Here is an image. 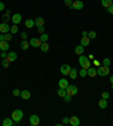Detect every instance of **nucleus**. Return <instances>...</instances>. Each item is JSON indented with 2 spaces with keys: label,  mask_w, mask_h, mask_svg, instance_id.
<instances>
[{
  "label": "nucleus",
  "mask_w": 113,
  "mask_h": 126,
  "mask_svg": "<svg viewBox=\"0 0 113 126\" xmlns=\"http://www.w3.org/2000/svg\"><path fill=\"white\" fill-rule=\"evenodd\" d=\"M79 64H80V66L83 67V68H85V69H88L90 67V60L88 59V57L84 56V55H80L79 56Z\"/></svg>",
  "instance_id": "f257e3e1"
},
{
  "label": "nucleus",
  "mask_w": 113,
  "mask_h": 126,
  "mask_svg": "<svg viewBox=\"0 0 113 126\" xmlns=\"http://www.w3.org/2000/svg\"><path fill=\"white\" fill-rule=\"evenodd\" d=\"M23 116H24V114H23L22 110L16 109V110H14L13 114H11V119H13L15 123H19L20 120H22Z\"/></svg>",
  "instance_id": "f03ea898"
},
{
  "label": "nucleus",
  "mask_w": 113,
  "mask_h": 126,
  "mask_svg": "<svg viewBox=\"0 0 113 126\" xmlns=\"http://www.w3.org/2000/svg\"><path fill=\"white\" fill-rule=\"evenodd\" d=\"M109 73H110V67L104 66V65L100 66L97 69V75H100V76H106Z\"/></svg>",
  "instance_id": "7ed1b4c3"
},
{
  "label": "nucleus",
  "mask_w": 113,
  "mask_h": 126,
  "mask_svg": "<svg viewBox=\"0 0 113 126\" xmlns=\"http://www.w3.org/2000/svg\"><path fill=\"white\" fill-rule=\"evenodd\" d=\"M84 8V2L80 1V0H74L70 6V9H77V10H80Z\"/></svg>",
  "instance_id": "20e7f679"
},
{
  "label": "nucleus",
  "mask_w": 113,
  "mask_h": 126,
  "mask_svg": "<svg viewBox=\"0 0 113 126\" xmlns=\"http://www.w3.org/2000/svg\"><path fill=\"white\" fill-rule=\"evenodd\" d=\"M66 91H67V94H69V96H71V97L78 93L77 86H75V85H68L67 89H66Z\"/></svg>",
  "instance_id": "39448f33"
},
{
  "label": "nucleus",
  "mask_w": 113,
  "mask_h": 126,
  "mask_svg": "<svg viewBox=\"0 0 113 126\" xmlns=\"http://www.w3.org/2000/svg\"><path fill=\"white\" fill-rule=\"evenodd\" d=\"M60 70H61L62 75H69L71 72V67L68 65V64H63L61 67H60Z\"/></svg>",
  "instance_id": "423d86ee"
},
{
  "label": "nucleus",
  "mask_w": 113,
  "mask_h": 126,
  "mask_svg": "<svg viewBox=\"0 0 113 126\" xmlns=\"http://www.w3.org/2000/svg\"><path fill=\"white\" fill-rule=\"evenodd\" d=\"M29 44H31L32 47H34V48H37V47H41L42 41L40 40V38L39 39H37V38H32L31 41H29Z\"/></svg>",
  "instance_id": "0eeeda50"
},
{
  "label": "nucleus",
  "mask_w": 113,
  "mask_h": 126,
  "mask_svg": "<svg viewBox=\"0 0 113 126\" xmlns=\"http://www.w3.org/2000/svg\"><path fill=\"white\" fill-rule=\"evenodd\" d=\"M29 123L32 126H37L40 124V118L37 115H32L29 117Z\"/></svg>",
  "instance_id": "6e6552de"
},
{
  "label": "nucleus",
  "mask_w": 113,
  "mask_h": 126,
  "mask_svg": "<svg viewBox=\"0 0 113 126\" xmlns=\"http://www.w3.org/2000/svg\"><path fill=\"white\" fill-rule=\"evenodd\" d=\"M0 32L1 33H8V32H10V26L8 25V23H5V22H2V23L0 24Z\"/></svg>",
  "instance_id": "1a4fd4ad"
},
{
  "label": "nucleus",
  "mask_w": 113,
  "mask_h": 126,
  "mask_svg": "<svg viewBox=\"0 0 113 126\" xmlns=\"http://www.w3.org/2000/svg\"><path fill=\"white\" fill-rule=\"evenodd\" d=\"M11 22H13L14 24H19L20 22H22V15L20 14H18V13H16V14H14L13 16H11Z\"/></svg>",
  "instance_id": "9d476101"
},
{
  "label": "nucleus",
  "mask_w": 113,
  "mask_h": 126,
  "mask_svg": "<svg viewBox=\"0 0 113 126\" xmlns=\"http://www.w3.org/2000/svg\"><path fill=\"white\" fill-rule=\"evenodd\" d=\"M69 124H70L71 126H78L80 124V120H79V118H78L77 116H71L70 118H69Z\"/></svg>",
  "instance_id": "9b49d317"
},
{
  "label": "nucleus",
  "mask_w": 113,
  "mask_h": 126,
  "mask_svg": "<svg viewBox=\"0 0 113 126\" xmlns=\"http://www.w3.org/2000/svg\"><path fill=\"white\" fill-rule=\"evenodd\" d=\"M6 59L8 60V63H13V61H15V60L17 59V53L15 52V51H11V52H9L7 55Z\"/></svg>",
  "instance_id": "f8f14e48"
},
{
  "label": "nucleus",
  "mask_w": 113,
  "mask_h": 126,
  "mask_svg": "<svg viewBox=\"0 0 113 126\" xmlns=\"http://www.w3.org/2000/svg\"><path fill=\"white\" fill-rule=\"evenodd\" d=\"M8 49H9V44H8V41H6V40L0 41V50H1V51H7Z\"/></svg>",
  "instance_id": "ddd939ff"
},
{
  "label": "nucleus",
  "mask_w": 113,
  "mask_h": 126,
  "mask_svg": "<svg viewBox=\"0 0 113 126\" xmlns=\"http://www.w3.org/2000/svg\"><path fill=\"white\" fill-rule=\"evenodd\" d=\"M16 124H18V123H15L11 118H5V119L2 120L3 126H13V125H16Z\"/></svg>",
  "instance_id": "4468645a"
},
{
  "label": "nucleus",
  "mask_w": 113,
  "mask_h": 126,
  "mask_svg": "<svg viewBox=\"0 0 113 126\" xmlns=\"http://www.w3.org/2000/svg\"><path fill=\"white\" fill-rule=\"evenodd\" d=\"M20 97L24 100H28L31 98V92H29L28 90H23L22 92H20Z\"/></svg>",
  "instance_id": "2eb2a0df"
},
{
  "label": "nucleus",
  "mask_w": 113,
  "mask_h": 126,
  "mask_svg": "<svg viewBox=\"0 0 113 126\" xmlns=\"http://www.w3.org/2000/svg\"><path fill=\"white\" fill-rule=\"evenodd\" d=\"M87 75H88L89 77H95V76L97 75V69H95L94 67L90 66L89 68L87 69Z\"/></svg>",
  "instance_id": "dca6fc26"
},
{
  "label": "nucleus",
  "mask_w": 113,
  "mask_h": 126,
  "mask_svg": "<svg viewBox=\"0 0 113 126\" xmlns=\"http://www.w3.org/2000/svg\"><path fill=\"white\" fill-rule=\"evenodd\" d=\"M58 84H59V87H61V89H67V86L69 85V83H68V81L66 80V78H61V80H59Z\"/></svg>",
  "instance_id": "f3484780"
},
{
  "label": "nucleus",
  "mask_w": 113,
  "mask_h": 126,
  "mask_svg": "<svg viewBox=\"0 0 113 126\" xmlns=\"http://www.w3.org/2000/svg\"><path fill=\"white\" fill-rule=\"evenodd\" d=\"M34 22H35V26L36 27L43 26V25H44V18H43V17H37Z\"/></svg>",
  "instance_id": "a211bd4d"
},
{
  "label": "nucleus",
  "mask_w": 113,
  "mask_h": 126,
  "mask_svg": "<svg viewBox=\"0 0 113 126\" xmlns=\"http://www.w3.org/2000/svg\"><path fill=\"white\" fill-rule=\"evenodd\" d=\"M69 76H70V78H72V80H76V77L78 76V70L76 67H75V68H71V72H70V74H69Z\"/></svg>",
  "instance_id": "6ab92c4d"
},
{
  "label": "nucleus",
  "mask_w": 113,
  "mask_h": 126,
  "mask_svg": "<svg viewBox=\"0 0 113 126\" xmlns=\"http://www.w3.org/2000/svg\"><path fill=\"white\" fill-rule=\"evenodd\" d=\"M89 40H90V39L88 37H83V38H81V40H80V44L85 48L86 46L89 44Z\"/></svg>",
  "instance_id": "aec40b11"
},
{
  "label": "nucleus",
  "mask_w": 113,
  "mask_h": 126,
  "mask_svg": "<svg viewBox=\"0 0 113 126\" xmlns=\"http://www.w3.org/2000/svg\"><path fill=\"white\" fill-rule=\"evenodd\" d=\"M75 52H76V55H83L84 53V47L81 46H76V48H75Z\"/></svg>",
  "instance_id": "412c9836"
},
{
  "label": "nucleus",
  "mask_w": 113,
  "mask_h": 126,
  "mask_svg": "<svg viewBox=\"0 0 113 126\" xmlns=\"http://www.w3.org/2000/svg\"><path fill=\"white\" fill-rule=\"evenodd\" d=\"M41 51L42 52H48L49 49H50V46L48 44V42H42V44H41Z\"/></svg>",
  "instance_id": "4be33fe9"
},
{
  "label": "nucleus",
  "mask_w": 113,
  "mask_h": 126,
  "mask_svg": "<svg viewBox=\"0 0 113 126\" xmlns=\"http://www.w3.org/2000/svg\"><path fill=\"white\" fill-rule=\"evenodd\" d=\"M25 26L27 27V29H32V27L35 26V22L32 19H26L25 20Z\"/></svg>",
  "instance_id": "5701e85b"
},
{
  "label": "nucleus",
  "mask_w": 113,
  "mask_h": 126,
  "mask_svg": "<svg viewBox=\"0 0 113 126\" xmlns=\"http://www.w3.org/2000/svg\"><path fill=\"white\" fill-rule=\"evenodd\" d=\"M98 106H100V108H102V109H105L107 107V101H106V99H102L100 100V102H98Z\"/></svg>",
  "instance_id": "b1692460"
},
{
  "label": "nucleus",
  "mask_w": 113,
  "mask_h": 126,
  "mask_svg": "<svg viewBox=\"0 0 113 126\" xmlns=\"http://www.w3.org/2000/svg\"><path fill=\"white\" fill-rule=\"evenodd\" d=\"M113 5V1L112 0H102V6L105 7V8H109Z\"/></svg>",
  "instance_id": "393cba45"
},
{
  "label": "nucleus",
  "mask_w": 113,
  "mask_h": 126,
  "mask_svg": "<svg viewBox=\"0 0 113 126\" xmlns=\"http://www.w3.org/2000/svg\"><path fill=\"white\" fill-rule=\"evenodd\" d=\"M29 47V42L26 40H23L22 42H20V48H22L23 50H27Z\"/></svg>",
  "instance_id": "a878e982"
},
{
  "label": "nucleus",
  "mask_w": 113,
  "mask_h": 126,
  "mask_svg": "<svg viewBox=\"0 0 113 126\" xmlns=\"http://www.w3.org/2000/svg\"><path fill=\"white\" fill-rule=\"evenodd\" d=\"M57 93H58L59 97H61V98H63V97L67 94V91H66V89H61V87H59V90L57 91Z\"/></svg>",
  "instance_id": "bb28decb"
},
{
  "label": "nucleus",
  "mask_w": 113,
  "mask_h": 126,
  "mask_svg": "<svg viewBox=\"0 0 113 126\" xmlns=\"http://www.w3.org/2000/svg\"><path fill=\"white\" fill-rule=\"evenodd\" d=\"M18 32V26H17L16 24H14L13 26L10 27V33L11 34H16Z\"/></svg>",
  "instance_id": "cd10ccee"
},
{
  "label": "nucleus",
  "mask_w": 113,
  "mask_h": 126,
  "mask_svg": "<svg viewBox=\"0 0 113 126\" xmlns=\"http://www.w3.org/2000/svg\"><path fill=\"white\" fill-rule=\"evenodd\" d=\"M48 39H49V35L46 33H42V35L40 37V40L42 41V42H46V41H48Z\"/></svg>",
  "instance_id": "c85d7f7f"
},
{
  "label": "nucleus",
  "mask_w": 113,
  "mask_h": 126,
  "mask_svg": "<svg viewBox=\"0 0 113 126\" xmlns=\"http://www.w3.org/2000/svg\"><path fill=\"white\" fill-rule=\"evenodd\" d=\"M78 73H79V75H80L81 77H85V76H87V69H85V68H81V69L79 70Z\"/></svg>",
  "instance_id": "c756f323"
},
{
  "label": "nucleus",
  "mask_w": 113,
  "mask_h": 126,
  "mask_svg": "<svg viewBox=\"0 0 113 126\" xmlns=\"http://www.w3.org/2000/svg\"><path fill=\"white\" fill-rule=\"evenodd\" d=\"M103 65H104V66L110 67V65H111V60H110V58H104V60H103Z\"/></svg>",
  "instance_id": "7c9ffc66"
},
{
  "label": "nucleus",
  "mask_w": 113,
  "mask_h": 126,
  "mask_svg": "<svg viewBox=\"0 0 113 126\" xmlns=\"http://www.w3.org/2000/svg\"><path fill=\"white\" fill-rule=\"evenodd\" d=\"M89 39H95L96 38V32H94V31H90V32H88V35H87Z\"/></svg>",
  "instance_id": "2f4dec72"
},
{
  "label": "nucleus",
  "mask_w": 113,
  "mask_h": 126,
  "mask_svg": "<svg viewBox=\"0 0 113 126\" xmlns=\"http://www.w3.org/2000/svg\"><path fill=\"white\" fill-rule=\"evenodd\" d=\"M9 64L10 63H8L7 59H2V64H1V65H2L3 68H8V67H9Z\"/></svg>",
  "instance_id": "473e14b6"
},
{
  "label": "nucleus",
  "mask_w": 113,
  "mask_h": 126,
  "mask_svg": "<svg viewBox=\"0 0 113 126\" xmlns=\"http://www.w3.org/2000/svg\"><path fill=\"white\" fill-rule=\"evenodd\" d=\"M9 19H11V17H9V15H7V14H5V15H2V20L5 22V23H7Z\"/></svg>",
  "instance_id": "72a5a7b5"
},
{
  "label": "nucleus",
  "mask_w": 113,
  "mask_h": 126,
  "mask_svg": "<svg viewBox=\"0 0 113 126\" xmlns=\"http://www.w3.org/2000/svg\"><path fill=\"white\" fill-rule=\"evenodd\" d=\"M20 92H22V91H20V90H18V89H15L13 91V94L15 97H19L20 96Z\"/></svg>",
  "instance_id": "f704fd0d"
},
{
  "label": "nucleus",
  "mask_w": 113,
  "mask_h": 126,
  "mask_svg": "<svg viewBox=\"0 0 113 126\" xmlns=\"http://www.w3.org/2000/svg\"><path fill=\"white\" fill-rule=\"evenodd\" d=\"M102 98L107 100L109 98H110V93H109V92H102Z\"/></svg>",
  "instance_id": "c9c22d12"
},
{
  "label": "nucleus",
  "mask_w": 113,
  "mask_h": 126,
  "mask_svg": "<svg viewBox=\"0 0 113 126\" xmlns=\"http://www.w3.org/2000/svg\"><path fill=\"white\" fill-rule=\"evenodd\" d=\"M11 34L9 33V32H8V33H5V40L6 41H9V40H11Z\"/></svg>",
  "instance_id": "e433bc0d"
},
{
  "label": "nucleus",
  "mask_w": 113,
  "mask_h": 126,
  "mask_svg": "<svg viewBox=\"0 0 113 126\" xmlns=\"http://www.w3.org/2000/svg\"><path fill=\"white\" fill-rule=\"evenodd\" d=\"M63 99H65L66 102H70V101H71V96H69V94H66V96L63 97Z\"/></svg>",
  "instance_id": "4c0bfd02"
},
{
  "label": "nucleus",
  "mask_w": 113,
  "mask_h": 126,
  "mask_svg": "<svg viewBox=\"0 0 113 126\" xmlns=\"http://www.w3.org/2000/svg\"><path fill=\"white\" fill-rule=\"evenodd\" d=\"M72 1H74V0H63V2H65V5H66V6H68V7H70V6H71V3H72Z\"/></svg>",
  "instance_id": "58836bf2"
},
{
  "label": "nucleus",
  "mask_w": 113,
  "mask_h": 126,
  "mask_svg": "<svg viewBox=\"0 0 113 126\" xmlns=\"http://www.w3.org/2000/svg\"><path fill=\"white\" fill-rule=\"evenodd\" d=\"M7 55H8V53H7L6 51H1V53H0V57H1L2 59H6V58H7Z\"/></svg>",
  "instance_id": "ea45409f"
},
{
  "label": "nucleus",
  "mask_w": 113,
  "mask_h": 126,
  "mask_svg": "<svg viewBox=\"0 0 113 126\" xmlns=\"http://www.w3.org/2000/svg\"><path fill=\"white\" fill-rule=\"evenodd\" d=\"M37 32H39L40 34L44 33V27H43V26H39V27H37Z\"/></svg>",
  "instance_id": "a19ab883"
},
{
  "label": "nucleus",
  "mask_w": 113,
  "mask_h": 126,
  "mask_svg": "<svg viewBox=\"0 0 113 126\" xmlns=\"http://www.w3.org/2000/svg\"><path fill=\"white\" fill-rule=\"evenodd\" d=\"M20 37H22L23 40H26V38H27V33H26V32H22Z\"/></svg>",
  "instance_id": "79ce46f5"
},
{
  "label": "nucleus",
  "mask_w": 113,
  "mask_h": 126,
  "mask_svg": "<svg viewBox=\"0 0 113 126\" xmlns=\"http://www.w3.org/2000/svg\"><path fill=\"white\" fill-rule=\"evenodd\" d=\"M68 123H69V117H65L62 119V124H68Z\"/></svg>",
  "instance_id": "37998d69"
},
{
  "label": "nucleus",
  "mask_w": 113,
  "mask_h": 126,
  "mask_svg": "<svg viewBox=\"0 0 113 126\" xmlns=\"http://www.w3.org/2000/svg\"><path fill=\"white\" fill-rule=\"evenodd\" d=\"M107 13H110L111 15H113V5L111 7H109V8H107Z\"/></svg>",
  "instance_id": "c03bdc74"
},
{
  "label": "nucleus",
  "mask_w": 113,
  "mask_h": 126,
  "mask_svg": "<svg viewBox=\"0 0 113 126\" xmlns=\"http://www.w3.org/2000/svg\"><path fill=\"white\" fill-rule=\"evenodd\" d=\"M3 9H5V5H3V2L0 1V11H2Z\"/></svg>",
  "instance_id": "a18cd8bd"
},
{
  "label": "nucleus",
  "mask_w": 113,
  "mask_h": 126,
  "mask_svg": "<svg viewBox=\"0 0 113 126\" xmlns=\"http://www.w3.org/2000/svg\"><path fill=\"white\" fill-rule=\"evenodd\" d=\"M93 61H94V65H95V66H100V65H101L100 61H98V60H96V59H94Z\"/></svg>",
  "instance_id": "49530a36"
},
{
  "label": "nucleus",
  "mask_w": 113,
  "mask_h": 126,
  "mask_svg": "<svg viewBox=\"0 0 113 126\" xmlns=\"http://www.w3.org/2000/svg\"><path fill=\"white\" fill-rule=\"evenodd\" d=\"M81 34H83V37H87L88 32H87V31H83V33H81Z\"/></svg>",
  "instance_id": "de8ad7c7"
},
{
  "label": "nucleus",
  "mask_w": 113,
  "mask_h": 126,
  "mask_svg": "<svg viewBox=\"0 0 113 126\" xmlns=\"http://www.w3.org/2000/svg\"><path fill=\"white\" fill-rule=\"evenodd\" d=\"M2 40H5V34L1 33L0 34V41H2Z\"/></svg>",
  "instance_id": "09e8293b"
},
{
  "label": "nucleus",
  "mask_w": 113,
  "mask_h": 126,
  "mask_svg": "<svg viewBox=\"0 0 113 126\" xmlns=\"http://www.w3.org/2000/svg\"><path fill=\"white\" fill-rule=\"evenodd\" d=\"M88 59H89V60H94V59H95V57H94L93 55H89V56H88Z\"/></svg>",
  "instance_id": "8fccbe9b"
},
{
  "label": "nucleus",
  "mask_w": 113,
  "mask_h": 126,
  "mask_svg": "<svg viewBox=\"0 0 113 126\" xmlns=\"http://www.w3.org/2000/svg\"><path fill=\"white\" fill-rule=\"evenodd\" d=\"M110 82H111V85H113V76L110 77Z\"/></svg>",
  "instance_id": "3c124183"
},
{
  "label": "nucleus",
  "mask_w": 113,
  "mask_h": 126,
  "mask_svg": "<svg viewBox=\"0 0 113 126\" xmlns=\"http://www.w3.org/2000/svg\"><path fill=\"white\" fill-rule=\"evenodd\" d=\"M112 91H113V85H112Z\"/></svg>",
  "instance_id": "603ef678"
},
{
  "label": "nucleus",
  "mask_w": 113,
  "mask_h": 126,
  "mask_svg": "<svg viewBox=\"0 0 113 126\" xmlns=\"http://www.w3.org/2000/svg\"><path fill=\"white\" fill-rule=\"evenodd\" d=\"M0 66H1V63H0Z\"/></svg>",
  "instance_id": "864d4df0"
}]
</instances>
